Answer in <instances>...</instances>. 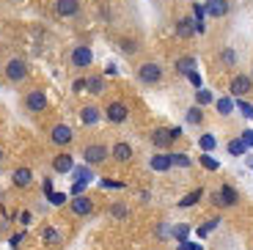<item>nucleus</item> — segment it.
Returning a JSON list of instances; mask_svg holds the SVG:
<instances>
[{
	"mask_svg": "<svg viewBox=\"0 0 253 250\" xmlns=\"http://www.w3.org/2000/svg\"><path fill=\"white\" fill-rule=\"evenodd\" d=\"M251 88H253V77L251 75H234L231 83H228V94L237 96V99H242L245 94H251Z\"/></svg>",
	"mask_w": 253,
	"mask_h": 250,
	"instance_id": "obj_5",
	"label": "nucleus"
},
{
	"mask_svg": "<svg viewBox=\"0 0 253 250\" xmlns=\"http://www.w3.org/2000/svg\"><path fill=\"white\" fill-rule=\"evenodd\" d=\"M179 250H193V245H190L187 239H184V242H179Z\"/></svg>",
	"mask_w": 253,
	"mask_h": 250,
	"instance_id": "obj_49",
	"label": "nucleus"
},
{
	"mask_svg": "<svg viewBox=\"0 0 253 250\" xmlns=\"http://www.w3.org/2000/svg\"><path fill=\"white\" fill-rule=\"evenodd\" d=\"M102 116H105V113H102L96 105H85V107H80V121H83L85 126L99 124V121H102Z\"/></svg>",
	"mask_w": 253,
	"mask_h": 250,
	"instance_id": "obj_14",
	"label": "nucleus"
},
{
	"mask_svg": "<svg viewBox=\"0 0 253 250\" xmlns=\"http://www.w3.org/2000/svg\"><path fill=\"white\" fill-rule=\"evenodd\" d=\"M149 165H152V170H157V173H165V170L173 168V160H171V154H152Z\"/></svg>",
	"mask_w": 253,
	"mask_h": 250,
	"instance_id": "obj_18",
	"label": "nucleus"
},
{
	"mask_svg": "<svg viewBox=\"0 0 253 250\" xmlns=\"http://www.w3.org/2000/svg\"><path fill=\"white\" fill-rule=\"evenodd\" d=\"M119 47L126 52V55H132V52H138V42H135V39H119Z\"/></svg>",
	"mask_w": 253,
	"mask_h": 250,
	"instance_id": "obj_31",
	"label": "nucleus"
},
{
	"mask_svg": "<svg viewBox=\"0 0 253 250\" xmlns=\"http://www.w3.org/2000/svg\"><path fill=\"white\" fill-rule=\"evenodd\" d=\"M25 110L28 113H44L47 110V94L42 88H33L25 94Z\"/></svg>",
	"mask_w": 253,
	"mask_h": 250,
	"instance_id": "obj_6",
	"label": "nucleus"
},
{
	"mask_svg": "<svg viewBox=\"0 0 253 250\" xmlns=\"http://www.w3.org/2000/svg\"><path fill=\"white\" fill-rule=\"evenodd\" d=\"M234 105H237V110H240L242 113V116H245V119H253V105H251V102H234Z\"/></svg>",
	"mask_w": 253,
	"mask_h": 250,
	"instance_id": "obj_35",
	"label": "nucleus"
},
{
	"mask_svg": "<svg viewBox=\"0 0 253 250\" xmlns=\"http://www.w3.org/2000/svg\"><path fill=\"white\" fill-rule=\"evenodd\" d=\"M22 239H25V234H14V237H11V248L17 250L19 245H22Z\"/></svg>",
	"mask_w": 253,
	"mask_h": 250,
	"instance_id": "obj_44",
	"label": "nucleus"
},
{
	"mask_svg": "<svg viewBox=\"0 0 253 250\" xmlns=\"http://www.w3.org/2000/svg\"><path fill=\"white\" fill-rule=\"evenodd\" d=\"M176 36L179 39L196 36V19H193V17H179L176 19Z\"/></svg>",
	"mask_w": 253,
	"mask_h": 250,
	"instance_id": "obj_17",
	"label": "nucleus"
},
{
	"mask_svg": "<svg viewBox=\"0 0 253 250\" xmlns=\"http://www.w3.org/2000/svg\"><path fill=\"white\" fill-rule=\"evenodd\" d=\"M85 91H88V94H94V96L105 94V77H99V75L85 77Z\"/></svg>",
	"mask_w": 253,
	"mask_h": 250,
	"instance_id": "obj_20",
	"label": "nucleus"
},
{
	"mask_svg": "<svg viewBox=\"0 0 253 250\" xmlns=\"http://www.w3.org/2000/svg\"><path fill=\"white\" fill-rule=\"evenodd\" d=\"M119 72V66H113V63H108V69H105V75H116Z\"/></svg>",
	"mask_w": 253,
	"mask_h": 250,
	"instance_id": "obj_48",
	"label": "nucleus"
},
{
	"mask_svg": "<svg viewBox=\"0 0 253 250\" xmlns=\"http://www.w3.org/2000/svg\"><path fill=\"white\" fill-rule=\"evenodd\" d=\"M149 140H152V146H154V149H160V151L171 149V143H173L171 129H165V126H157V129H154L152 135H149Z\"/></svg>",
	"mask_w": 253,
	"mask_h": 250,
	"instance_id": "obj_11",
	"label": "nucleus"
},
{
	"mask_svg": "<svg viewBox=\"0 0 253 250\" xmlns=\"http://www.w3.org/2000/svg\"><path fill=\"white\" fill-rule=\"evenodd\" d=\"M72 176H75V181H91L94 170H91V165H83V168H72Z\"/></svg>",
	"mask_w": 253,
	"mask_h": 250,
	"instance_id": "obj_27",
	"label": "nucleus"
},
{
	"mask_svg": "<svg viewBox=\"0 0 253 250\" xmlns=\"http://www.w3.org/2000/svg\"><path fill=\"white\" fill-rule=\"evenodd\" d=\"M72 91H75V94H83V91H85V77H80V80L72 83Z\"/></svg>",
	"mask_w": 253,
	"mask_h": 250,
	"instance_id": "obj_42",
	"label": "nucleus"
},
{
	"mask_svg": "<svg viewBox=\"0 0 253 250\" xmlns=\"http://www.w3.org/2000/svg\"><path fill=\"white\" fill-rule=\"evenodd\" d=\"M110 157V149L105 143H88L85 149H83V160H85V165H102L105 160Z\"/></svg>",
	"mask_w": 253,
	"mask_h": 250,
	"instance_id": "obj_2",
	"label": "nucleus"
},
{
	"mask_svg": "<svg viewBox=\"0 0 253 250\" xmlns=\"http://www.w3.org/2000/svg\"><path fill=\"white\" fill-rule=\"evenodd\" d=\"M19 223H22V225H31V223H33V214L28 212V209H25V212H19Z\"/></svg>",
	"mask_w": 253,
	"mask_h": 250,
	"instance_id": "obj_43",
	"label": "nucleus"
},
{
	"mask_svg": "<svg viewBox=\"0 0 253 250\" xmlns=\"http://www.w3.org/2000/svg\"><path fill=\"white\" fill-rule=\"evenodd\" d=\"M14 3H19V0H14Z\"/></svg>",
	"mask_w": 253,
	"mask_h": 250,
	"instance_id": "obj_52",
	"label": "nucleus"
},
{
	"mask_svg": "<svg viewBox=\"0 0 253 250\" xmlns=\"http://www.w3.org/2000/svg\"><path fill=\"white\" fill-rule=\"evenodd\" d=\"M85 187H88V181H75V184H72V195H83Z\"/></svg>",
	"mask_w": 253,
	"mask_h": 250,
	"instance_id": "obj_39",
	"label": "nucleus"
},
{
	"mask_svg": "<svg viewBox=\"0 0 253 250\" xmlns=\"http://www.w3.org/2000/svg\"><path fill=\"white\" fill-rule=\"evenodd\" d=\"M204 8H207V17L220 19V17H226V14L231 11V3H228V0H207Z\"/></svg>",
	"mask_w": 253,
	"mask_h": 250,
	"instance_id": "obj_12",
	"label": "nucleus"
},
{
	"mask_svg": "<svg viewBox=\"0 0 253 250\" xmlns=\"http://www.w3.org/2000/svg\"><path fill=\"white\" fill-rule=\"evenodd\" d=\"M187 80L193 83V85H196V88H201V83H204V80H201V75H198L196 69H193V72H187Z\"/></svg>",
	"mask_w": 253,
	"mask_h": 250,
	"instance_id": "obj_40",
	"label": "nucleus"
},
{
	"mask_svg": "<svg viewBox=\"0 0 253 250\" xmlns=\"http://www.w3.org/2000/svg\"><path fill=\"white\" fill-rule=\"evenodd\" d=\"M198 146H201V149L209 154V151H215L217 140H215V135H209V132H207V135H201V138H198Z\"/></svg>",
	"mask_w": 253,
	"mask_h": 250,
	"instance_id": "obj_28",
	"label": "nucleus"
},
{
	"mask_svg": "<svg viewBox=\"0 0 253 250\" xmlns=\"http://www.w3.org/2000/svg\"><path fill=\"white\" fill-rule=\"evenodd\" d=\"M102 187H124V184H121V181H102Z\"/></svg>",
	"mask_w": 253,
	"mask_h": 250,
	"instance_id": "obj_46",
	"label": "nucleus"
},
{
	"mask_svg": "<svg viewBox=\"0 0 253 250\" xmlns=\"http://www.w3.org/2000/svg\"><path fill=\"white\" fill-rule=\"evenodd\" d=\"M215 204L217 207H237V204H240V193H237L231 184H223L215 193Z\"/></svg>",
	"mask_w": 253,
	"mask_h": 250,
	"instance_id": "obj_9",
	"label": "nucleus"
},
{
	"mask_svg": "<svg viewBox=\"0 0 253 250\" xmlns=\"http://www.w3.org/2000/svg\"><path fill=\"white\" fill-rule=\"evenodd\" d=\"M138 80L143 83V85H157V83H163V66H160L157 61H146L138 66Z\"/></svg>",
	"mask_w": 253,
	"mask_h": 250,
	"instance_id": "obj_1",
	"label": "nucleus"
},
{
	"mask_svg": "<svg viewBox=\"0 0 253 250\" xmlns=\"http://www.w3.org/2000/svg\"><path fill=\"white\" fill-rule=\"evenodd\" d=\"M184 119H187V124H193V126H201L204 124V110L198 105H193L187 110V116H184Z\"/></svg>",
	"mask_w": 253,
	"mask_h": 250,
	"instance_id": "obj_24",
	"label": "nucleus"
},
{
	"mask_svg": "<svg viewBox=\"0 0 253 250\" xmlns=\"http://www.w3.org/2000/svg\"><path fill=\"white\" fill-rule=\"evenodd\" d=\"M220 63H223V66H234V63H237V52L231 50V47H223V50H220Z\"/></svg>",
	"mask_w": 253,
	"mask_h": 250,
	"instance_id": "obj_29",
	"label": "nucleus"
},
{
	"mask_svg": "<svg viewBox=\"0 0 253 250\" xmlns=\"http://www.w3.org/2000/svg\"><path fill=\"white\" fill-rule=\"evenodd\" d=\"M171 160H173V165H176V168H190V157L184 154V151H173Z\"/></svg>",
	"mask_w": 253,
	"mask_h": 250,
	"instance_id": "obj_30",
	"label": "nucleus"
},
{
	"mask_svg": "<svg viewBox=\"0 0 253 250\" xmlns=\"http://www.w3.org/2000/svg\"><path fill=\"white\" fill-rule=\"evenodd\" d=\"M72 168H75V157L72 154H55V160H52V170L55 173H72Z\"/></svg>",
	"mask_w": 253,
	"mask_h": 250,
	"instance_id": "obj_16",
	"label": "nucleus"
},
{
	"mask_svg": "<svg viewBox=\"0 0 253 250\" xmlns=\"http://www.w3.org/2000/svg\"><path fill=\"white\" fill-rule=\"evenodd\" d=\"M201 165H204V168H207V170H220V163H217L215 157H209L207 151H204V154H201Z\"/></svg>",
	"mask_w": 253,
	"mask_h": 250,
	"instance_id": "obj_33",
	"label": "nucleus"
},
{
	"mask_svg": "<svg viewBox=\"0 0 253 250\" xmlns=\"http://www.w3.org/2000/svg\"><path fill=\"white\" fill-rule=\"evenodd\" d=\"M182 135H184V132H182V126H171V138H173V140H179Z\"/></svg>",
	"mask_w": 253,
	"mask_h": 250,
	"instance_id": "obj_45",
	"label": "nucleus"
},
{
	"mask_svg": "<svg viewBox=\"0 0 253 250\" xmlns=\"http://www.w3.org/2000/svg\"><path fill=\"white\" fill-rule=\"evenodd\" d=\"M217 223H220V220H209V223H204L201 228H198V237L207 239V237H209V231H212V228H217Z\"/></svg>",
	"mask_w": 253,
	"mask_h": 250,
	"instance_id": "obj_36",
	"label": "nucleus"
},
{
	"mask_svg": "<svg viewBox=\"0 0 253 250\" xmlns=\"http://www.w3.org/2000/svg\"><path fill=\"white\" fill-rule=\"evenodd\" d=\"M240 138H242V143H245L248 149H253V129H245V132L240 135Z\"/></svg>",
	"mask_w": 253,
	"mask_h": 250,
	"instance_id": "obj_41",
	"label": "nucleus"
},
{
	"mask_svg": "<svg viewBox=\"0 0 253 250\" xmlns=\"http://www.w3.org/2000/svg\"><path fill=\"white\" fill-rule=\"evenodd\" d=\"M212 102H215V96H212L209 88H198L196 91V105L198 107H207V105H212Z\"/></svg>",
	"mask_w": 253,
	"mask_h": 250,
	"instance_id": "obj_26",
	"label": "nucleus"
},
{
	"mask_svg": "<svg viewBox=\"0 0 253 250\" xmlns=\"http://www.w3.org/2000/svg\"><path fill=\"white\" fill-rule=\"evenodd\" d=\"M215 107H217V113H220V116H231V113H234V99H231V96H220V99H215Z\"/></svg>",
	"mask_w": 253,
	"mask_h": 250,
	"instance_id": "obj_21",
	"label": "nucleus"
},
{
	"mask_svg": "<svg viewBox=\"0 0 253 250\" xmlns=\"http://www.w3.org/2000/svg\"><path fill=\"white\" fill-rule=\"evenodd\" d=\"M126 214H129V209H126L124 204H113V207H110V217H116V220H124Z\"/></svg>",
	"mask_w": 253,
	"mask_h": 250,
	"instance_id": "obj_34",
	"label": "nucleus"
},
{
	"mask_svg": "<svg viewBox=\"0 0 253 250\" xmlns=\"http://www.w3.org/2000/svg\"><path fill=\"white\" fill-rule=\"evenodd\" d=\"M50 140L55 146H69L72 140H75V132H72V126H66V124H55L50 129Z\"/></svg>",
	"mask_w": 253,
	"mask_h": 250,
	"instance_id": "obj_10",
	"label": "nucleus"
},
{
	"mask_svg": "<svg viewBox=\"0 0 253 250\" xmlns=\"http://www.w3.org/2000/svg\"><path fill=\"white\" fill-rule=\"evenodd\" d=\"M105 119H108L110 124H124V121L129 119V107H126L124 102H110V105L105 107Z\"/></svg>",
	"mask_w": 253,
	"mask_h": 250,
	"instance_id": "obj_7",
	"label": "nucleus"
},
{
	"mask_svg": "<svg viewBox=\"0 0 253 250\" xmlns=\"http://www.w3.org/2000/svg\"><path fill=\"white\" fill-rule=\"evenodd\" d=\"M201 198H204V187H198V190H193V193H187V195H184V198L179 201V207H182V209H187V207H196V204H198Z\"/></svg>",
	"mask_w": 253,
	"mask_h": 250,
	"instance_id": "obj_23",
	"label": "nucleus"
},
{
	"mask_svg": "<svg viewBox=\"0 0 253 250\" xmlns=\"http://www.w3.org/2000/svg\"><path fill=\"white\" fill-rule=\"evenodd\" d=\"M44 195H52V181L44 179Z\"/></svg>",
	"mask_w": 253,
	"mask_h": 250,
	"instance_id": "obj_47",
	"label": "nucleus"
},
{
	"mask_svg": "<svg viewBox=\"0 0 253 250\" xmlns=\"http://www.w3.org/2000/svg\"><path fill=\"white\" fill-rule=\"evenodd\" d=\"M251 77H253V69H251Z\"/></svg>",
	"mask_w": 253,
	"mask_h": 250,
	"instance_id": "obj_51",
	"label": "nucleus"
},
{
	"mask_svg": "<svg viewBox=\"0 0 253 250\" xmlns=\"http://www.w3.org/2000/svg\"><path fill=\"white\" fill-rule=\"evenodd\" d=\"M193 69H196V58H193V55L176 58V72H179V75H187V72H193Z\"/></svg>",
	"mask_w": 253,
	"mask_h": 250,
	"instance_id": "obj_22",
	"label": "nucleus"
},
{
	"mask_svg": "<svg viewBox=\"0 0 253 250\" xmlns=\"http://www.w3.org/2000/svg\"><path fill=\"white\" fill-rule=\"evenodd\" d=\"M110 157H113L116 163H129V160L135 157V151H132V146L126 143V140H119V143L110 149Z\"/></svg>",
	"mask_w": 253,
	"mask_h": 250,
	"instance_id": "obj_13",
	"label": "nucleus"
},
{
	"mask_svg": "<svg viewBox=\"0 0 253 250\" xmlns=\"http://www.w3.org/2000/svg\"><path fill=\"white\" fill-rule=\"evenodd\" d=\"M0 163H3V149H0Z\"/></svg>",
	"mask_w": 253,
	"mask_h": 250,
	"instance_id": "obj_50",
	"label": "nucleus"
},
{
	"mask_svg": "<svg viewBox=\"0 0 253 250\" xmlns=\"http://www.w3.org/2000/svg\"><path fill=\"white\" fill-rule=\"evenodd\" d=\"M58 17H77L80 14V0H55Z\"/></svg>",
	"mask_w": 253,
	"mask_h": 250,
	"instance_id": "obj_15",
	"label": "nucleus"
},
{
	"mask_svg": "<svg viewBox=\"0 0 253 250\" xmlns=\"http://www.w3.org/2000/svg\"><path fill=\"white\" fill-rule=\"evenodd\" d=\"M47 201H50L52 207H63L66 204V193H52V195H47Z\"/></svg>",
	"mask_w": 253,
	"mask_h": 250,
	"instance_id": "obj_37",
	"label": "nucleus"
},
{
	"mask_svg": "<svg viewBox=\"0 0 253 250\" xmlns=\"http://www.w3.org/2000/svg\"><path fill=\"white\" fill-rule=\"evenodd\" d=\"M11 181L17 184V187H22V190L31 187V184H33V170L31 168H17L11 173Z\"/></svg>",
	"mask_w": 253,
	"mask_h": 250,
	"instance_id": "obj_19",
	"label": "nucleus"
},
{
	"mask_svg": "<svg viewBox=\"0 0 253 250\" xmlns=\"http://www.w3.org/2000/svg\"><path fill=\"white\" fill-rule=\"evenodd\" d=\"M3 75H6L8 83H22L28 77V63L22 58H11V61L3 66Z\"/></svg>",
	"mask_w": 253,
	"mask_h": 250,
	"instance_id": "obj_4",
	"label": "nucleus"
},
{
	"mask_svg": "<svg viewBox=\"0 0 253 250\" xmlns=\"http://www.w3.org/2000/svg\"><path fill=\"white\" fill-rule=\"evenodd\" d=\"M187 234H190V225H176V228H173L176 242H184V239H187Z\"/></svg>",
	"mask_w": 253,
	"mask_h": 250,
	"instance_id": "obj_38",
	"label": "nucleus"
},
{
	"mask_svg": "<svg viewBox=\"0 0 253 250\" xmlns=\"http://www.w3.org/2000/svg\"><path fill=\"white\" fill-rule=\"evenodd\" d=\"M69 61H72V66H75L77 72H85L91 63H94V52H91L88 44H77L75 50H72Z\"/></svg>",
	"mask_w": 253,
	"mask_h": 250,
	"instance_id": "obj_3",
	"label": "nucleus"
},
{
	"mask_svg": "<svg viewBox=\"0 0 253 250\" xmlns=\"http://www.w3.org/2000/svg\"><path fill=\"white\" fill-rule=\"evenodd\" d=\"M42 239H44L47 245H58L61 242V234H58L55 228H44V231H42Z\"/></svg>",
	"mask_w": 253,
	"mask_h": 250,
	"instance_id": "obj_32",
	"label": "nucleus"
},
{
	"mask_svg": "<svg viewBox=\"0 0 253 250\" xmlns=\"http://www.w3.org/2000/svg\"><path fill=\"white\" fill-rule=\"evenodd\" d=\"M226 151H228V154H231V157H242V154H245V151H248V146L242 143V138H234V140H228Z\"/></svg>",
	"mask_w": 253,
	"mask_h": 250,
	"instance_id": "obj_25",
	"label": "nucleus"
},
{
	"mask_svg": "<svg viewBox=\"0 0 253 250\" xmlns=\"http://www.w3.org/2000/svg\"><path fill=\"white\" fill-rule=\"evenodd\" d=\"M69 209H72V214H75V217H88V214L94 212V201H91L85 193L75 195V198H72V204H69Z\"/></svg>",
	"mask_w": 253,
	"mask_h": 250,
	"instance_id": "obj_8",
	"label": "nucleus"
}]
</instances>
